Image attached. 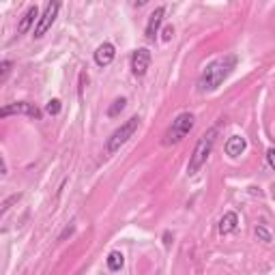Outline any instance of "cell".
Returning a JSON list of instances; mask_svg holds the SVG:
<instances>
[{
	"instance_id": "obj_1",
	"label": "cell",
	"mask_w": 275,
	"mask_h": 275,
	"mask_svg": "<svg viewBox=\"0 0 275 275\" xmlns=\"http://www.w3.org/2000/svg\"><path fill=\"white\" fill-rule=\"evenodd\" d=\"M236 60L239 58H236L234 54H226V56L209 62V65L204 67V71L200 73V78H198V90L200 93H213V90H217L228 80V76L234 71Z\"/></svg>"
},
{
	"instance_id": "obj_22",
	"label": "cell",
	"mask_w": 275,
	"mask_h": 275,
	"mask_svg": "<svg viewBox=\"0 0 275 275\" xmlns=\"http://www.w3.org/2000/svg\"><path fill=\"white\" fill-rule=\"evenodd\" d=\"M163 243H166V245H170V232H166V234H163Z\"/></svg>"
},
{
	"instance_id": "obj_16",
	"label": "cell",
	"mask_w": 275,
	"mask_h": 275,
	"mask_svg": "<svg viewBox=\"0 0 275 275\" xmlns=\"http://www.w3.org/2000/svg\"><path fill=\"white\" fill-rule=\"evenodd\" d=\"M20 198H22V194H13V196H9V198L5 200V202H0V217H3V215L7 213V211L11 209V204H15Z\"/></svg>"
},
{
	"instance_id": "obj_4",
	"label": "cell",
	"mask_w": 275,
	"mask_h": 275,
	"mask_svg": "<svg viewBox=\"0 0 275 275\" xmlns=\"http://www.w3.org/2000/svg\"><path fill=\"white\" fill-rule=\"evenodd\" d=\"M138 127H140V118H138V116H131L127 123H123L112 135L108 138V142H106V153H108V155H114L116 151H121V146L138 131Z\"/></svg>"
},
{
	"instance_id": "obj_19",
	"label": "cell",
	"mask_w": 275,
	"mask_h": 275,
	"mask_svg": "<svg viewBox=\"0 0 275 275\" xmlns=\"http://www.w3.org/2000/svg\"><path fill=\"white\" fill-rule=\"evenodd\" d=\"M172 35H174V26H166V28H163V32H161V39H163V41H170Z\"/></svg>"
},
{
	"instance_id": "obj_14",
	"label": "cell",
	"mask_w": 275,
	"mask_h": 275,
	"mask_svg": "<svg viewBox=\"0 0 275 275\" xmlns=\"http://www.w3.org/2000/svg\"><path fill=\"white\" fill-rule=\"evenodd\" d=\"M125 106H127V99H123V97H121V99H116V101L108 108V116H110V118L118 116V114H121L123 110H125Z\"/></svg>"
},
{
	"instance_id": "obj_6",
	"label": "cell",
	"mask_w": 275,
	"mask_h": 275,
	"mask_svg": "<svg viewBox=\"0 0 275 275\" xmlns=\"http://www.w3.org/2000/svg\"><path fill=\"white\" fill-rule=\"evenodd\" d=\"M15 114H24V116L41 118V110L37 108L35 104H28V101H15V104H7L5 108H0V118L15 116Z\"/></svg>"
},
{
	"instance_id": "obj_21",
	"label": "cell",
	"mask_w": 275,
	"mask_h": 275,
	"mask_svg": "<svg viewBox=\"0 0 275 275\" xmlns=\"http://www.w3.org/2000/svg\"><path fill=\"white\" fill-rule=\"evenodd\" d=\"M273 155H275V151H273V149H269V151H267V161H269V168H273Z\"/></svg>"
},
{
	"instance_id": "obj_3",
	"label": "cell",
	"mask_w": 275,
	"mask_h": 275,
	"mask_svg": "<svg viewBox=\"0 0 275 275\" xmlns=\"http://www.w3.org/2000/svg\"><path fill=\"white\" fill-rule=\"evenodd\" d=\"M194 123H196V116L191 112H183L179 114L177 118L172 121V125L166 129V133H163V146H172V144H179L183 142L185 138L189 135V131L194 129Z\"/></svg>"
},
{
	"instance_id": "obj_7",
	"label": "cell",
	"mask_w": 275,
	"mask_h": 275,
	"mask_svg": "<svg viewBox=\"0 0 275 275\" xmlns=\"http://www.w3.org/2000/svg\"><path fill=\"white\" fill-rule=\"evenodd\" d=\"M151 67V52L146 48H138L133 54H131V71L135 78H142L146 76V71Z\"/></svg>"
},
{
	"instance_id": "obj_8",
	"label": "cell",
	"mask_w": 275,
	"mask_h": 275,
	"mask_svg": "<svg viewBox=\"0 0 275 275\" xmlns=\"http://www.w3.org/2000/svg\"><path fill=\"white\" fill-rule=\"evenodd\" d=\"M163 15H166V7H157L149 15V24H146V30H144L146 41H155V37H157V32H159V26L163 22Z\"/></svg>"
},
{
	"instance_id": "obj_5",
	"label": "cell",
	"mask_w": 275,
	"mask_h": 275,
	"mask_svg": "<svg viewBox=\"0 0 275 275\" xmlns=\"http://www.w3.org/2000/svg\"><path fill=\"white\" fill-rule=\"evenodd\" d=\"M58 11H60V3H48L45 5L39 22H37V26H35V37L37 39H41V37L52 28V24H54V20H56Z\"/></svg>"
},
{
	"instance_id": "obj_15",
	"label": "cell",
	"mask_w": 275,
	"mask_h": 275,
	"mask_svg": "<svg viewBox=\"0 0 275 275\" xmlns=\"http://www.w3.org/2000/svg\"><path fill=\"white\" fill-rule=\"evenodd\" d=\"M254 232H256V236H258L262 243H271V241H273V234H271L264 226H256V228H254Z\"/></svg>"
},
{
	"instance_id": "obj_11",
	"label": "cell",
	"mask_w": 275,
	"mask_h": 275,
	"mask_svg": "<svg viewBox=\"0 0 275 275\" xmlns=\"http://www.w3.org/2000/svg\"><path fill=\"white\" fill-rule=\"evenodd\" d=\"M245 146H247L245 138H241V135H230V138H228V142H226V155H228V157H232V159H236V157H239V155L245 151Z\"/></svg>"
},
{
	"instance_id": "obj_2",
	"label": "cell",
	"mask_w": 275,
	"mask_h": 275,
	"mask_svg": "<svg viewBox=\"0 0 275 275\" xmlns=\"http://www.w3.org/2000/svg\"><path fill=\"white\" fill-rule=\"evenodd\" d=\"M215 138H217V127H211V129L198 140L196 149H194V153H191V157H189V163H187V174H196L207 163L211 151H213Z\"/></svg>"
},
{
	"instance_id": "obj_18",
	"label": "cell",
	"mask_w": 275,
	"mask_h": 275,
	"mask_svg": "<svg viewBox=\"0 0 275 275\" xmlns=\"http://www.w3.org/2000/svg\"><path fill=\"white\" fill-rule=\"evenodd\" d=\"M45 112L52 114V116H56L60 112V101H58V99H52V101H48V106H45Z\"/></svg>"
},
{
	"instance_id": "obj_17",
	"label": "cell",
	"mask_w": 275,
	"mask_h": 275,
	"mask_svg": "<svg viewBox=\"0 0 275 275\" xmlns=\"http://www.w3.org/2000/svg\"><path fill=\"white\" fill-rule=\"evenodd\" d=\"M13 71V60H3L0 62V82H5Z\"/></svg>"
},
{
	"instance_id": "obj_12",
	"label": "cell",
	"mask_w": 275,
	"mask_h": 275,
	"mask_svg": "<svg viewBox=\"0 0 275 275\" xmlns=\"http://www.w3.org/2000/svg\"><path fill=\"white\" fill-rule=\"evenodd\" d=\"M236 226H239V215H236L234 211H228V213H224V217L219 219V234H230L236 230Z\"/></svg>"
},
{
	"instance_id": "obj_9",
	"label": "cell",
	"mask_w": 275,
	"mask_h": 275,
	"mask_svg": "<svg viewBox=\"0 0 275 275\" xmlns=\"http://www.w3.org/2000/svg\"><path fill=\"white\" fill-rule=\"evenodd\" d=\"M114 56H116V50H114V45L110 43V41H106V43H101L99 48L95 50V62L99 67H108L110 62L114 60Z\"/></svg>"
},
{
	"instance_id": "obj_13",
	"label": "cell",
	"mask_w": 275,
	"mask_h": 275,
	"mask_svg": "<svg viewBox=\"0 0 275 275\" xmlns=\"http://www.w3.org/2000/svg\"><path fill=\"white\" fill-rule=\"evenodd\" d=\"M106 262H108V269L116 273V271H121V269H123L125 256H123L121 252H110V254H108V258H106Z\"/></svg>"
},
{
	"instance_id": "obj_10",
	"label": "cell",
	"mask_w": 275,
	"mask_h": 275,
	"mask_svg": "<svg viewBox=\"0 0 275 275\" xmlns=\"http://www.w3.org/2000/svg\"><path fill=\"white\" fill-rule=\"evenodd\" d=\"M37 20H39V7H37V5H32V7H28V9H26V13L22 15L20 24H17V32H20V35L28 32V30H30V26H32Z\"/></svg>"
},
{
	"instance_id": "obj_20",
	"label": "cell",
	"mask_w": 275,
	"mask_h": 275,
	"mask_svg": "<svg viewBox=\"0 0 275 275\" xmlns=\"http://www.w3.org/2000/svg\"><path fill=\"white\" fill-rule=\"evenodd\" d=\"M5 174H7V163L3 159V155H0V177H5Z\"/></svg>"
}]
</instances>
